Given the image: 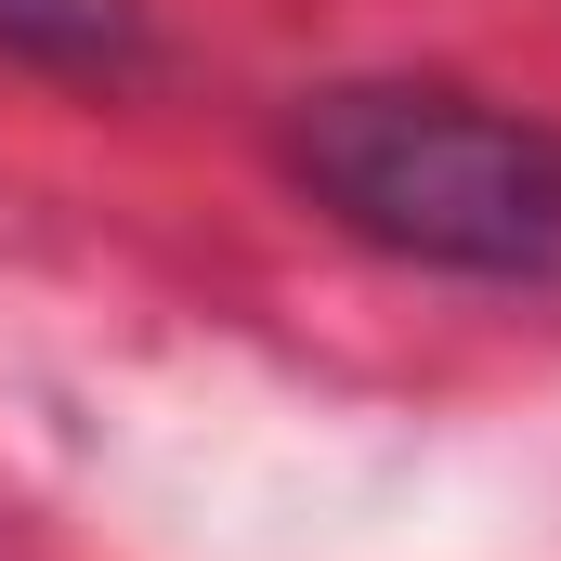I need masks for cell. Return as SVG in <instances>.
<instances>
[{"instance_id": "obj_1", "label": "cell", "mask_w": 561, "mask_h": 561, "mask_svg": "<svg viewBox=\"0 0 561 561\" xmlns=\"http://www.w3.org/2000/svg\"><path fill=\"white\" fill-rule=\"evenodd\" d=\"M287 170L327 222H353L392 262L483 275V287H561V131L549 118H510V105L431 92V79H340V92H300Z\"/></svg>"}, {"instance_id": "obj_2", "label": "cell", "mask_w": 561, "mask_h": 561, "mask_svg": "<svg viewBox=\"0 0 561 561\" xmlns=\"http://www.w3.org/2000/svg\"><path fill=\"white\" fill-rule=\"evenodd\" d=\"M0 53L13 66H66V79H131L144 13L131 0H0Z\"/></svg>"}]
</instances>
